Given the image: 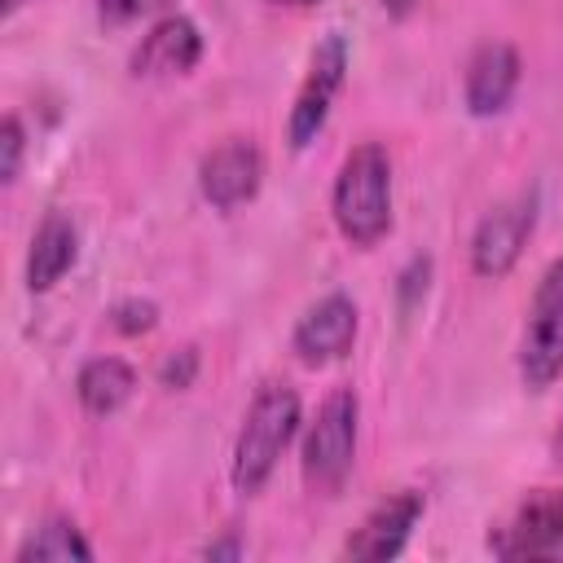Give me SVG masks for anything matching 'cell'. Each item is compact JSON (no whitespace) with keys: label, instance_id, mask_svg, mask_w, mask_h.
Instances as JSON below:
<instances>
[{"label":"cell","instance_id":"obj_1","mask_svg":"<svg viewBox=\"0 0 563 563\" xmlns=\"http://www.w3.org/2000/svg\"><path fill=\"white\" fill-rule=\"evenodd\" d=\"M334 224L352 246H374L391 229V163L378 141L356 145L334 176Z\"/></svg>","mask_w":563,"mask_h":563},{"label":"cell","instance_id":"obj_2","mask_svg":"<svg viewBox=\"0 0 563 563\" xmlns=\"http://www.w3.org/2000/svg\"><path fill=\"white\" fill-rule=\"evenodd\" d=\"M299 431V396L286 383H264L242 418L238 444H233V488L238 493H260L268 475L277 471V457Z\"/></svg>","mask_w":563,"mask_h":563},{"label":"cell","instance_id":"obj_3","mask_svg":"<svg viewBox=\"0 0 563 563\" xmlns=\"http://www.w3.org/2000/svg\"><path fill=\"white\" fill-rule=\"evenodd\" d=\"M356 418H361V405H356V391L339 387L321 400L308 435H303V484L321 497L339 493L352 462H356Z\"/></svg>","mask_w":563,"mask_h":563},{"label":"cell","instance_id":"obj_4","mask_svg":"<svg viewBox=\"0 0 563 563\" xmlns=\"http://www.w3.org/2000/svg\"><path fill=\"white\" fill-rule=\"evenodd\" d=\"M519 374L532 391H545L563 374V260H554L537 282L519 343Z\"/></svg>","mask_w":563,"mask_h":563},{"label":"cell","instance_id":"obj_5","mask_svg":"<svg viewBox=\"0 0 563 563\" xmlns=\"http://www.w3.org/2000/svg\"><path fill=\"white\" fill-rule=\"evenodd\" d=\"M488 550L497 559H545L563 563V488H537L528 493L515 515L488 532Z\"/></svg>","mask_w":563,"mask_h":563},{"label":"cell","instance_id":"obj_6","mask_svg":"<svg viewBox=\"0 0 563 563\" xmlns=\"http://www.w3.org/2000/svg\"><path fill=\"white\" fill-rule=\"evenodd\" d=\"M343 70H347V44L339 31H330L317 48H312V62H308V75L295 92V106H290V123H286V136H290V150H308L317 141V132L325 128V114H330V101L343 84Z\"/></svg>","mask_w":563,"mask_h":563},{"label":"cell","instance_id":"obj_7","mask_svg":"<svg viewBox=\"0 0 563 563\" xmlns=\"http://www.w3.org/2000/svg\"><path fill=\"white\" fill-rule=\"evenodd\" d=\"M532 224H537V194H515L510 202L493 207L479 229H475V242H471V264L479 277H506L515 268V260L523 255L528 238H532Z\"/></svg>","mask_w":563,"mask_h":563},{"label":"cell","instance_id":"obj_8","mask_svg":"<svg viewBox=\"0 0 563 563\" xmlns=\"http://www.w3.org/2000/svg\"><path fill=\"white\" fill-rule=\"evenodd\" d=\"M260 180H264V154H260V145L246 141V136L220 141V145L202 158V167H198L202 198H207L216 211H233V207L251 202L255 189H260Z\"/></svg>","mask_w":563,"mask_h":563},{"label":"cell","instance_id":"obj_9","mask_svg":"<svg viewBox=\"0 0 563 563\" xmlns=\"http://www.w3.org/2000/svg\"><path fill=\"white\" fill-rule=\"evenodd\" d=\"M352 339H356V303L347 295H325L299 317L290 347L303 365H330L352 352Z\"/></svg>","mask_w":563,"mask_h":563},{"label":"cell","instance_id":"obj_10","mask_svg":"<svg viewBox=\"0 0 563 563\" xmlns=\"http://www.w3.org/2000/svg\"><path fill=\"white\" fill-rule=\"evenodd\" d=\"M418 519H422V493H413V488L391 493V497H383V501L361 519V528L347 537L343 554H347V559H369V563L396 559V554L405 550V541H409V532H413Z\"/></svg>","mask_w":563,"mask_h":563},{"label":"cell","instance_id":"obj_11","mask_svg":"<svg viewBox=\"0 0 563 563\" xmlns=\"http://www.w3.org/2000/svg\"><path fill=\"white\" fill-rule=\"evenodd\" d=\"M202 57V35L185 13H163L150 35L136 44L132 53V75L136 79H172V75H189Z\"/></svg>","mask_w":563,"mask_h":563},{"label":"cell","instance_id":"obj_12","mask_svg":"<svg viewBox=\"0 0 563 563\" xmlns=\"http://www.w3.org/2000/svg\"><path fill=\"white\" fill-rule=\"evenodd\" d=\"M515 88H519V53L501 40L479 44L475 57L466 62V110L479 119L501 114L510 106Z\"/></svg>","mask_w":563,"mask_h":563},{"label":"cell","instance_id":"obj_13","mask_svg":"<svg viewBox=\"0 0 563 563\" xmlns=\"http://www.w3.org/2000/svg\"><path fill=\"white\" fill-rule=\"evenodd\" d=\"M75 255H79V229L70 216L62 211H48L31 238V255H26V286L40 295V290H53L70 268H75Z\"/></svg>","mask_w":563,"mask_h":563},{"label":"cell","instance_id":"obj_14","mask_svg":"<svg viewBox=\"0 0 563 563\" xmlns=\"http://www.w3.org/2000/svg\"><path fill=\"white\" fill-rule=\"evenodd\" d=\"M132 387H136V374H132V365L119 361V356H92V361L79 369V378H75L79 405H84L88 413H97V418L114 413V409L132 396Z\"/></svg>","mask_w":563,"mask_h":563},{"label":"cell","instance_id":"obj_15","mask_svg":"<svg viewBox=\"0 0 563 563\" xmlns=\"http://www.w3.org/2000/svg\"><path fill=\"white\" fill-rule=\"evenodd\" d=\"M88 563L92 559V545L79 537V528L70 519H48L40 532H31L22 545H18V563Z\"/></svg>","mask_w":563,"mask_h":563},{"label":"cell","instance_id":"obj_16","mask_svg":"<svg viewBox=\"0 0 563 563\" xmlns=\"http://www.w3.org/2000/svg\"><path fill=\"white\" fill-rule=\"evenodd\" d=\"M176 0H97V13L106 26H128L136 18H150V13H167Z\"/></svg>","mask_w":563,"mask_h":563},{"label":"cell","instance_id":"obj_17","mask_svg":"<svg viewBox=\"0 0 563 563\" xmlns=\"http://www.w3.org/2000/svg\"><path fill=\"white\" fill-rule=\"evenodd\" d=\"M154 321H158V308L150 299H128L114 308V330H123V334H145Z\"/></svg>","mask_w":563,"mask_h":563},{"label":"cell","instance_id":"obj_18","mask_svg":"<svg viewBox=\"0 0 563 563\" xmlns=\"http://www.w3.org/2000/svg\"><path fill=\"white\" fill-rule=\"evenodd\" d=\"M0 150H4V163H0V180L13 185L18 180V167H22V123L9 114L4 128H0Z\"/></svg>","mask_w":563,"mask_h":563},{"label":"cell","instance_id":"obj_19","mask_svg":"<svg viewBox=\"0 0 563 563\" xmlns=\"http://www.w3.org/2000/svg\"><path fill=\"white\" fill-rule=\"evenodd\" d=\"M194 369H198V352H194V347H180V352H172V356L163 361L158 378H163V387L180 391V387H189V383H194Z\"/></svg>","mask_w":563,"mask_h":563},{"label":"cell","instance_id":"obj_20","mask_svg":"<svg viewBox=\"0 0 563 563\" xmlns=\"http://www.w3.org/2000/svg\"><path fill=\"white\" fill-rule=\"evenodd\" d=\"M378 4H383V9L391 13V18H405V13H413V9L422 4V0H378Z\"/></svg>","mask_w":563,"mask_h":563},{"label":"cell","instance_id":"obj_21","mask_svg":"<svg viewBox=\"0 0 563 563\" xmlns=\"http://www.w3.org/2000/svg\"><path fill=\"white\" fill-rule=\"evenodd\" d=\"M554 453H559V462H563V413H559V431H554Z\"/></svg>","mask_w":563,"mask_h":563},{"label":"cell","instance_id":"obj_22","mask_svg":"<svg viewBox=\"0 0 563 563\" xmlns=\"http://www.w3.org/2000/svg\"><path fill=\"white\" fill-rule=\"evenodd\" d=\"M273 4H317V0H273Z\"/></svg>","mask_w":563,"mask_h":563},{"label":"cell","instance_id":"obj_23","mask_svg":"<svg viewBox=\"0 0 563 563\" xmlns=\"http://www.w3.org/2000/svg\"><path fill=\"white\" fill-rule=\"evenodd\" d=\"M0 4H4V9H18V4H22V0H0Z\"/></svg>","mask_w":563,"mask_h":563}]
</instances>
